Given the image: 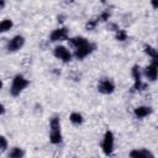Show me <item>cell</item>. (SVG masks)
Masks as SVG:
<instances>
[{"label": "cell", "instance_id": "cell-4", "mask_svg": "<svg viewBox=\"0 0 158 158\" xmlns=\"http://www.w3.org/2000/svg\"><path fill=\"white\" fill-rule=\"evenodd\" d=\"M98 90L104 94V95H109V94H112L115 91V84L111 79L109 78H102L99 80L98 83Z\"/></svg>", "mask_w": 158, "mask_h": 158}, {"label": "cell", "instance_id": "cell-7", "mask_svg": "<svg viewBox=\"0 0 158 158\" xmlns=\"http://www.w3.org/2000/svg\"><path fill=\"white\" fill-rule=\"evenodd\" d=\"M65 40H69L68 38V30L65 27L56 28L49 35V41L51 42H60V41H65Z\"/></svg>", "mask_w": 158, "mask_h": 158}, {"label": "cell", "instance_id": "cell-16", "mask_svg": "<svg viewBox=\"0 0 158 158\" xmlns=\"http://www.w3.org/2000/svg\"><path fill=\"white\" fill-rule=\"evenodd\" d=\"M23 156H25V152L22 151V148H19V147H14L9 152V158H22Z\"/></svg>", "mask_w": 158, "mask_h": 158}, {"label": "cell", "instance_id": "cell-21", "mask_svg": "<svg viewBox=\"0 0 158 158\" xmlns=\"http://www.w3.org/2000/svg\"><path fill=\"white\" fill-rule=\"evenodd\" d=\"M151 1V5H152V7L153 9H158V0H149Z\"/></svg>", "mask_w": 158, "mask_h": 158}, {"label": "cell", "instance_id": "cell-5", "mask_svg": "<svg viewBox=\"0 0 158 158\" xmlns=\"http://www.w3.org/2000/svg\"><path fill=\"white\" fill-rule=\"evenodd\" d=\"M53 54H54L56 58L60 59V60L64 62V63H68V62L72 60V53H70V51H69L67 47H64V46H57V47L54 48V51H53Z\"/></svg>", "mask_w": 158, "mask_h": 158}, {"label": "cell", "instance_id": "cell-1", "mask_svg": "<svg viewBox=\"0 0 158 158\" xmlns=\"http://www.w3.org/2000/svg\"><path fill=\"white\" fill-rule=\"evenodd\" d=\"M28 84H30V81L22 74H16L12 79V83H11V86H10V94L12 96L20 95L27 88Z\"/></svg>", "mask_w": 158, "mask_h": 158}, {"label": "cell", "instance_id": "cell-6", "mask_svg": "<svg viewBox=\"0 0 158 158\" xmlns=\"http://www.w3.org/2000/svg\"><path fill=\"white\" fill-rule=\"evenodd\" d=\"M25 44V37L21 35H16L14 36L9 43H7V51L9 52H17L19 49H21Z\"/></svg>", "mask_w": 158, "mask_h": 158}, {"label": "cell", "instance_id": "cell-20", "mask_svg": "<svg viewBox=\"0 0 158 158\" xmlns=\"http://www.w3.org/2000/svg\"><path fill=\"white\" fill-rule=\"evenodd\" d=\"M109 17H110V12H109V11H104V12L100 14L99 20H100V21H107Z\"/></svg>", "mask_w": 158, "mask_h": 158}, {"label": "cell", "instance_id": "cell-10", "mask_svg": "<svg viewBox=\"0 0 158 158\" xmlns=\"http://www.w3.org/2000/svg\"><path fill=\"white\" fill-rule=\"evenodd\" d=\"M128 156L132 158H147V157H153L154 154L152 152H149L148 149L141 148V149H132L128 153Z\"/></svg>", "mask_w": 158, "mask_h": 158}, {"label": "cell", "instance_id": "cell-24", "mask_svg": "<svg viewBox=\"0 0 158 158\" xmlns=\"http://www.w3.org/2000/svg\"><path fill=\"white\" fill-rule=\"evenodd\" d=\"M64 1H65V2H67V4H69V2H73V1H74V0H64Z\"/></svg>", "mask_w": 158, "mask_h": 158}, {"label": "cell", "instance_id": "cell-14", "mask_svg": "<svg viewBox=\"0 0 158 158\" xmlns=\"http://www.w3.org/2000/svg\"><path fill=\"white\" fill-rule=\"evenodd\" d=\"M68 42H69V46H70V47H73V48H77V47H79V46H81L83 43L88 42V41H86V38L78 36V37H73V38H69V40H68Z\"/></svg>", "mask_w": 158, "mask_h": 158}, {"label": "cell", "instance_id": "cell-18", "mask_svg": "<svg viewBox=\"0 0 158 158\" xmlns=\"http://www.w3.org/2000/svg\"><path fill=\"white\" fill-rule=\"evenodd\" d=\"M7 146H9V143H7L6 137H5V136H1V137H0V152L4 153V152L7 149Z\"/></svg>", "mask_w": 158, "mask_h": 158}, {"label": "cell", "instance_id": "cell-3", "mask_svg": "<svg viewBox=\"0 0 158 158\" xmlns=\"http://www.w3.org/2000/svg\"><path fill=\"white\" fill-rule=\"evenodd\" d=\"M94 48H95L94 44H91L90 42H85L81 46L74 48V57L77 59H84L85 57H88L94 51Z\"/></svg>", "mask_w": 158, "mask_h": 158}, {"label": "cell", "instance_id": "cell-11", "mask_svg": "<svg viewBox=\"0 0 158 158\" xmlns=\"http://www.w3.org/2000/svg\"><path fill=\"white\" fill-rule=\"evenodd\" d=\"M151 112H152V109L149 106H138L133 111V114L137 118H144L148 115H151Z\"/></svg>", "mask_w": 158, "mask_h": 158}, {"label": "cell", "instance_id": "cell-17", "mask_svg": "<svg viewBox=\"0 0 158 158\" xmlns=\"http://www.w3.org/2000/svg\"><path fill=\"white\" fill-rule=\"evenodd\" d=\"M116 40L120 41V42L127 40V32L125 30H117L116 31Z\"/></svg>", "mask_w": 158, "mask_h": 158}, {"label": "cell", "instance_id": "cell-23", "mask_svg": "<svg viewBox=\"0 0 158 158\" xmlns=\"http://www.w3.org/2000/svg\"><path fill=\"white\" fill-rule=\"evenodd\" d=\"M4 114H5V106L1 105V115H4Z\"/></svg>", "mask_w": 158, "mask_h": 158}, {"label": "cell", "instance_id": "cell-2", "mask_svg": "<svg viewBox=\"0 0 158 158\" xmlns=\"http://www.w3.org/2000/svg\"><path fill=\"white\" fill-rule=\"evenodd\" d=\"M114 143H115L114 133L111 131H106L105 135H104V138H102V143H101L102 152L106 156H110L112 153V151H114Z\"/></svg>", "mask_w": 158, "mask_h": 158}, {"label": "cell", "instance_id": "cell-8", "mask_svg": "<svg viewBox=\"0 0 158 158\" xmlns=\"http://www.w3.org/2000/svg\"><path fill=\"white\" fill-rule=\"evenodd\" d=\"M144 75H146V78H147L148 80L154 81V80L158 78V68H157L153 63H151L149 65L146 67V69H144Z\"/></svg>", "mask_w": 158, "mask_h": 158}, {"label": "cell", "instance_id": "cell-19", "mask_svg": "<svg viewBox=\"0 0 158 158\" xmlns=\"http://www.w3.org/2000/svg\"><path fill=\"white\" fill-rule=\"evenodd\" d=\"M98 25V20H89V22L86 23V30H94Z\"/></svg>", "mask_w": 158, "mask_h": 158}, {"label": "cell", "instance_id": "cell-12", "mask_svg": "<svg viewBox=\"0 0 158 158\" xmlns=\"http://www.w3.org/2000/svg\"><path fill=\"white\" fill-rule=\"evenodd\" d=\"M144 52H146V54H148L152 58V63L158 68V49L153 48L152 46L146 44L144 46Z\"/></svg>", "mask_w": 158, "mask_h": 158}, {"label": "cell", "instance_id": "cell-22", "mask_svg": "<svg viewBox=\"0 0 158 158\" xmlns=\"http://www.w3.org/2000/svg\"><path fill=\"white\" fill-rule=\"evenodd\" d=\"M0 7H1V9L5 7V0H0Z\"/></svg>", "mask_w": 158, "mask_h": 158}, {"label": "cell", "instance_id": "cell-13", "mask_svg": "<svg viewBox=\"0 0 158 158\" xmlns=\"http://www.w3.org/2000/svg\"><path fill=\"white\" fill-rule=\"evenodd\" d=\"M69 121H70L74 126H80V125L83 123L84 118H83V115H81L80 112L74 111V112L70 114V116H69Z\"/></svg>", "mask_w": 158, "mask_h": 158}, {"label": "cell", "instance_id": "cell-9", "mask_svg": "<svg viewBox=\"0 0 158 158\" xmlns=\"http://www.w3.org/2000/svg\"><path fill=\"white\" fill-rule=\"evenodd\" d=\"M49 141L53 144H59L62 142V132H60V127H53L51 128L49 132Z\"/></svg>", "mask_w": 158, "mask_h": 158}, {"label": "cell", "instance_id": "cell-15", "mask_svg": "<svg viewBox=\"0 0 158 158\" xmlns=\"http://www.w3.org/2000/svg\"><path fill=\"white\" fill-rule=\"evenodd\" d=\"M12 26H14V22H12V20H10V19H5V20H2L1 21V23H0V32H7V31H10L11 28H12Z\"/></svg>", "mask_w": 158, "mask_h": 158}]
</instances>
